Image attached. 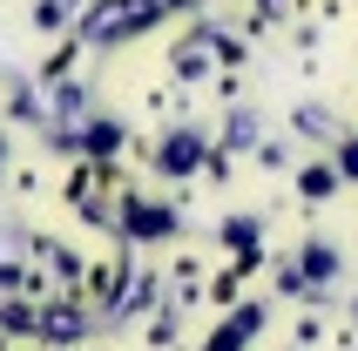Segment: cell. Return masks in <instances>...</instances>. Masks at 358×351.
I'll use <instances>...</instances> for the list:
<instances>
[{
    "instance_id": "7a4b0ae2",
    "label": "cell",
    "mask_w": 358,
    "mask_h": 351,
    "mask_svg": "<svg viewBox=\"0 0 358 351\" xmlns=\"http://www.w3.org/2000/svg\"><path fill=\"white\" fill-rule=\"evenodd\" d=\"M122 230L136 243H162V236H176V210H162V203H122Z\"/></svg>"
},
{
    "instance_id": "52a82bcc",
    "label": "cell",
    "mask_w": 358,
    "mask_h": 351,
    "mask_svg": "<svg viewBox=\"0 0 358 351\" xmlns=\"http://www.w3.org/2000/svg\"><path fill=\"white\" fill-rule=\"evenodd\" d=\"M0 169H7V136H0Z\"/></svg>"
},
{
    "instance_id": "5b68a950",
    "label": "cell",
    "mask_w": 358,
    "mask_h": 351,
    "mask_svg": "<svg viewBox=\"0 0 358 351\" xmlns=\"http://www.w3.org/2000/svg\"><path fill=\"white\" fill-rule=\"evenodd\" d=\"M331 277H338V250L331 243H311L304 250V284H331Z\"/></svg>"
},
{
    "instance_id": "277c9868",
    "label": "cell",
    "mask_w": 358,
    "mask_h": 351,
    "mask_svg": "<svg viewBox=\"0 0 358 351\" xmlns=\"http://www.w3.org/2000/svg\"><path fill=\"white\" fill-rule=\"evenodd\" d=\"M34 304H27V297H7V304H0V331L7 338H34Z\"/></svg>"
},
{
    "instance_id": "8992f818",
    "label": "cell",
    "mask_w": 358,
    "mask_h": 351,
    "mask_svg": "<svg viewBox=\"0 0 358 351\" xmlns=\"http://www.w3.org/2000/svg\"><path fill=\"white\" fill-rule=\"evenodd\" d=\"M298 189L304 196H331V189H338V169H331V162H311V169L298 176Z\"/></svg>"
},
{
    "instance_id": "3957f363",
    "label": "cell",
    "mask_w": 358,
    "mask_h": 351,
    "mask_svg": "<svg viewBox=\"0 0 358 351\" xmlns=\"http://www.w3.org/2000/svg\"><path fill=\"white\" fill-rule=\"evenodd\" d=\"M34 338H48V345H81V338H88V311H81V304H48V311L34 317Z\"/></svg>"
},
{
    "instance_id": "6da1fadb",
    "label": "cell",
    "mask_w": 358,
    "mask_h": 351,
    "mask_svg": "<svg viewBox=\"0 0 358 351\" xmlns=\"http://www.w3.org/2000/svg\"><path fill=\"white\" fill-rule=\"evenodd\" d=\"M203 162H210V149H203V136H189V129L162 136V149H156V169L162 176H196Z\"/></svg>"
}]
</instances>
